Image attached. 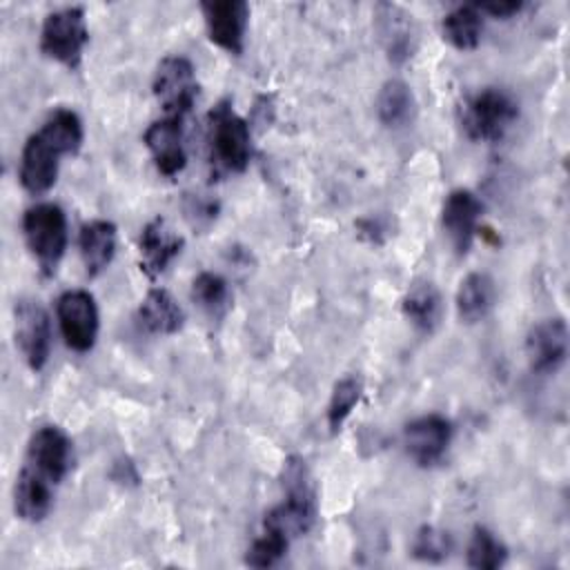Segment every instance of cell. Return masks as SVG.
I'll return each instance as SVG.
<instances>
[{"mask_svg":"<svg viewBox=\"0 0 570 570\" xmlns=\"http://www.w3.org/2000/svg\"><path fill=\"white\" fill-rule=\"evenodd\" d=\"M285 499L267 512L265 525L281 530L283 534H305L316 521V490L309 470L301 456H289L283 470Z\"/></svg>","mask_w":570,"mask_h":570,"instance_id":"1","label":"cell"},{"mask_svg":"<svg viewBox=\"0 0 570 570\" xmlns=\"http://www.w3.org/2000/svg\"><path fill=\"white\" fill-rule=\"evenodd\" d=\"M209 163L216 171L240 174L252 158V131L245 118H240L227 100L218 102L209 111L207 125Z\"/></svg>","mask_w":570,"mask_h":570,"instance_id":"2","label":"cell"},{"mask_svg":"<svg viewBox=\"0 0 570 570\" xmlns=\"http://www.w3.org/2000/svg\"><path fill=\"white\" fill-rule=\"evenodd\" d=\"M519 118L517 100L497 87H485L472 94L461 105V129L474 142H497Z\"/></svg>","mask_w":570,"mask_h":570,"instance_id":"3","label":"cell"},{"mask_svg":"<svg viewBox=\"0 0 570 570\" xmlns=\"http://www.w3.org/2000/svg\"><path fill=\"white\" fill-rule=\"evenodd\" d=\"M22 234L42 276H53L67 249V216L56 203H38L22 216Z\"/></svg>","mask_w":570,"mask_h":570,"instance_id":"4","label":"cell"},{"mask_svg":"<svg viewBox=\"0 0 570 570\" xmlns=\"http://www.w3.org/2000/svg\"><path fill=\"white\" fill-rule=\"evenodd\" d=\"M89 40L85 9L65 7L49 13L40 31V51L67 69H78Z\"/></svg>","mask_w":570,"mask_h":570,"instance_id":"5","label":"cell"},{"mask_svg":"<svg viewBox=\"0 0 570 570\" xmlns=\"http://www.w3.org/2000/svg\"><path fill=\"white\" fill-rule=\"evenodd\" d=\"M71 468V441L58 425L38 428L29 443L22 472L49 483L58 485Z\"/></svg>","mask_w":570,"mask_h":570,"instance_id":"6","label":"cell"},{"mask_svg":"<svg viewBox=\"0 0 570 570\" xmlns=\"http://www.w3.org/2000/svg\"><path fill=\"white\" fill-rule=\"evenodd\" d=\"M154 96L167 116L183 118L198 96L194 65L185 56H167L160 60L151 82Z\"/></svg>","mask_w":570,"mask_h":570,"instance_id":"7","label":"cell"},{"mask_svg":"<svg viewBox=\"0 0 570 570\" xmlns=\"http://www.w3.org/2000/svg\"><path fill=\"white\" fill-rule=\"evenodd\" d=\"M56 314L65 343L73 352H89L98 338V307L89 292L69 289L60 294L56 303Z\"/></svg>","mask_w":570,"mask_h":570,"instance_id":"8","label":"cell"},{"mask_svg":"<svg viewBox=\"0 0 570 570\" xmlns=\"http://www.w3.org/2000/svg\"><path fill=\"white\" fill-rule=\"evenodd\" d=\"M16 345L20 347L27 365L40 372L51 352V321L38 301H18L13 309Z\"/></svg>","mask_w":570,"mask_h":570,"instance_id":"9","label":"cell"},{"mask_svg":"<svg viewBox=\"0 0 570 570\" xmlns=\"http://www.w3.org/2000/svg\"><path fill=\"white\" fill-rule=\"evenodd\" d=\"M374 29L379 42L392 65L407 62L419 47V27L414 16L392 2L376 4Z\"/></svg>","mask_w":570,"mask_h":570,"instance_id":"10","label":"cell"},{"mask_svg":"<svg viewBox=\"0 0 570 570\" xmlns=\"http://www.w3.org/2000/svg\"><path fill=\"white\" fill-rule=\"evenodd\" d=\"M67 156L42 129L31 134L20 154L18 178L29 194H45L58 178L60 158Z\"/></svg>","mask_w":570,"mask_h":570,"instance_id":"11","label":"cell"},{"mask_svg":"<svg viewBox=\"0 0 570 570\" xmlns=\"http://www.w3.org/2000/svg\"><path fill=\"white\" fill-rule=\"evenodd\" d=\"M452 441V423L441 414H423L410 421L403 430V445L407 456L421 465H436Z\"/></svg>","mask_w":570,"mask_h":570,"instance_id":"12","label":"cell"},{"mask_svg":"<svg viewBox=\"0 0 570 570\" xmlns=\"http://www.w3.org/2000/svg\"><path fill=\"white\" fill-rule=\"evenodd\" d=\"M483 205L470 189H452L441 209V225L450 245L459 256H465L479 232Z\"/></svg>","mask_w":570,"mask_h":570,"instance_id":"13","label":"cell"},{"mask_svg":"<svg viewBox=\"0 0 570 570\" xmlns=\"http://www.w3.org/2000/svg\"><path fill=\"white\" fill-rule=\"evenodd\" d=\"M200 9L205 16L209 40L234 56L243 53L249 7L243 0H218L203 2Z\"/></svg>","mask_w":570,"mask_h":570,"instance_id":"14","label":"cell"},{"mask_svg":"<svg viewBox=\"0 0 570 570\" xmlns=\"http://www.w3.org/2000/svg\"><path fill=\"white\" fill-rule=\"evenodd\" d=\"M525 356L537 374H554L568 356V325L563 318L537 323L525 338Z\"/></svg>","mask_w":570,"mask_h":570,"instance_id":"15","label":"cell"},{"mask_svg":"<svg viewBox=\"0 0 570 570\" xmlns=\"http://www.w3.org/2000/svg\"><path fill=\"white\" fill-rule=\"evenodd\" d=\"M142 140L154 158L156 169L163 176L171 178L185 169L187 151H185V138H183V118L165 116L151 122Z\"/></svg>","mask_w":570,"mask_h":570,"instance_id":"16","label":"cell"},{"mask_svg":"<svg viewBox=\"0 0 570 570\" xmlns=\"http://www.w3.org/2000/svg\"><path fill=\"white\" fill-rule=\"evenodd\" d=\"M185 240L178 236L165 218H154L149 220L138 238V252H140V269L149 276L156 278L160 276L167 265L180 254Z\"/></svg>","mask_w":570,"mask_h":570,"instance_id":"17","label":"cell"},{"mask_svg":"<svg viewBox=\"0 0 570 570\" xmlns=\"http://www.w3.org/2000/svg\"><path fill=\"white\" fill-rule=\"evenodd\" d=\"M405 318L421 334H432L443 318V298L434 283L414 281L401 301Z\"/></svg>","mask_w":570,"mask_h":570,"instance_id":"18","label":"cell"},{"mask_svg":"<svg viewBox=\"0 0 570 570\" xmlns=\"http://www.w3.org/2000/svg\"><path fill=\"white\" fill-rule=\"evenodd\" d=\"M80 258L89 276H98L114 261L116 254V225L111 220H89L78 234Z\"/></svg>","mask_w":570,"mask_h":570,"instance_id":"19","label":"cell"},{"mask_svg":"<svg viewBox=\"0 0 570 570\" xmlns=\"http://www.w3.org/2000/svg\"><path fill=\"white\" fill-rule=\"evenodd\" d=\"M138 323L149 334H176L185 323V312L178 301L163 287H154L147 292L138 307Z\"/></svg>","mask_w":570,"mask_h":570,"instance_id":"20","label":"cell"},{"mask_svg":"<svg viewBox=\"0 0 570 570\" xmlns=\"http://www.w3.org/2000/svg\"><path fill=\"white\" fill-rule=\"evenodd\" d=\"M494 298H497V287L490 274L485 272L468 274L456 289L459 318L470 325L483 321L494 307Z\"/></svg>","mask_w":570,"mask_h":570,"instance_id":"21","label":"cell"},{"mask_svg":"<svg viewBox=\"0 0 570 570\" xmlns=\"http://www.w3.org/2000/svg\"><path fill=\"white\" fill-rule=\"evenodd\" d=\"M376 114L379 120L390 129H403L412 125L416 116V98L412 89L399 78L387 80L376 96Z\"/></svg>","mask_w":570,"mask_h":570,"instance_id":"22","label":"cell"},{"mask_svg":"<svg viewBox=\"0 0 570 570\" xmlns=\"http://www.w3.org/2000/svg\"><path fill=\"white\" fill-rule=\"evenodd\" d=\"M53 492L56 488L22 472L16 479V488H13V510L22 521L29 523H38L42 521L53 505Z\"/></svg>","mask_w":570,"mask_h":570,"instance_id":"23","label":"cell"},{"mask_svg":"<svg viewBox=\"0 0 570 570\" xmlns=\"http://www.w3.org/2000/svg\"><path fill=\"white\" fill-rule=\"evenodd\" d=\"M443 38L459 51H472L481 42L483 13L476 4H461L448 11L441 20Z\"/></svg>","mask_w":570,"mask_h":570,"instance_id":"24","label":"cell"},{"mask_svg":"<svg viewBox=\"0 0 570 570\" xmlns=\"http://www.w3.org/2000/svg\"><path fill=\"white\" fill-rule=\"evenodd\" d=\"M191 301L212 318L218 321L232 305L229 283L214 272H200L191 283Z\"/></svg>","mask_w":570,"mask_h":570,"instance_id":"25","label":"cell"},{"mask_svg":"<svg viewBox=\"0 0 570 570\" xmlns=\"http://www.w3.org/2000/svg\"><path fill=\"white\" fill-rule=\"evenodd\" d=\"M508 548L483 525H476L472 530L470 543H468V566L476 570H497L505 563Z\"/></svg>","mask_w":570,"mask_h":570,"instance_id":"26","label":"cell"},{"mask_svg":"<svg viewBox=\"0 0 570 570\" xmlns=\"http://www.w3.org/2000/svg\"><path fill=\"white\" fill-rule=\"evenodd\" d=\"M363 392V383L358 376H343L341 381H336L330 403H327V428L336 434L341 430V425L345 423V419L352 414L354 405L358 403Z\"/></svg>","mask_w":570,"mask_h":570,"instance_id":"27","label":"cell"},{"mask_svg":"<svg viewBox=\"0 0 570 570\" xmlns=\"http://www.w3.org/2000/svg\"><path fill=\"white\" fill-rule=\"evenodd\" d=\"M289 541L292 539L287 534L263 523V532L249 546V550L245 554V563L252 568H269L276 561H281V557L287 552Z\"/></svg>","mask_w":570,"mask_h":570,"instance_id":"28","label":"cell"},{"mask_svg":"<svg viewBox=\"0 0 570 570\" xmlns=\"http://www.w3.org/2000/svg\"><path fill=\"white\" fill-rule=\"evenodd\" d=\"M452 550V539L448 532L434 528V525H423L412 543V554L421 561H443Z\"/></svg>","mask_w":570,"mask_h":570,"instance_id":"29","label":"cell"},{"mask_svg":"<svg viewBox=\"0 0 570 570\" xmlns=\"http://www.w3.org/2000/svg\"><path fill=\"white\" fill-rule=\"evenodd\" d=\"M216 214H218V205L214 200H207L200 196H189L185 200V216L196 229H203L209 223H214Z\"/></svg>","mask_w":570,"mask_h":570,"instance_id":"30","label":"cell"},{"mask_svg":"<svg viewBox=\"0 0 570 570\" xmlns=\"http://www.w3.org/2000/svg\"><path fill=\"white\" fill-rule=\"evenodd\" d=\"M481 13H490L494 18H512L519 11H523V2H485V4H476Z\"/></svg>","mask_w":570,"mask_h":570,"instance_id":"31","label":"cell"}]
</instances>
